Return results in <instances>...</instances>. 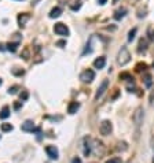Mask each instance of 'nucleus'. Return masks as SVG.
<instances>
[{"instance_id": "29", "label": "nucleus", "mask_w": 154, "mask_h": 163, "mask_svg": "<svg viewBox=\"0 0 154 163\" xmlns=\"http://www.w3.org/2000/svg\"><path fill=\"white\" fill-rule=\"evenodd\" d=\"M18 89H19L18 87H11L10 89H8V93H10V95H14V93H17V91H18Z\"/></svg>"}, {"instance_id": "33", "label": "nucleus", "mask_w": 154, "mask_h": 163, "mask_svg": "<svg viewBox=\"0 0 154 163\" xmlns=\"http://www.w3.org/2000/svg\"><path fill=\"white\" fill-rule=\"evenodd\" d=\"M57 45H58V47H65V45H66V41H63V40L57 41Z\"/></svg>"}, {"instance_id": "15", "label": "nucleus", "mask_w": 154, "mask_h": 163, "mask_svg": "<svg viewBox=\"0 0 154 163\" xmlns=\"http://www.w3.org/2000/svg\"><path fill=\"white\" fill-rule=\"evenodd\" d=\"M125 14H127V8H125V7L118 8V10L114 13V19L120 21L121 18H124V17H125Z\"/></svg>"}, {"instance_id": "13", "label": "nucleus", "mask_w": 154, "mask_h": 163, "mask_svg": "<svg viewBox=\"0 0 154 163\" xmlns=\"http://www.w3.org/2000/svg\"><path fill=\"white\" fill-rule=\"evenodd\" d=\"M147 45H149L147 38H140V40H139V45H138V52H139V54H142V52L146 51Z\"/></svg>"}, {"instance_id": "38", "label": "nucleus", "mask_w": 154, "mask_h": 163, "mask_svg": "<svg viewBox=\"0 0 154 163\" xmlns=\"http://www.w3.org/2000/svg\"><path fill=\"white\" fill-rule=\"evenodd\" d=\"M131 3H136V2H139V0H129Z\"/></svg>"}, {"instance_id": "11", "label": "nucleus", "mask_w": 154, "mask_h": 163, "mask_svg": "<svg viewBox=\"0 0 154 163\" xmlns=\"http://www.w3.org/2000/svg\"><path fill=\"white\" fill-rule=\"evenodd\" d=\"M105 64H106V58L105 56H99V58H96L95 60H94V67L95 69H103L105 67Z\"/></svg>"}, {"instance_id": "41", "label": "nucleus", "mask_w": 154, "mask_h": 163, "mask_svg": "<svg viewBox=\"0 0 154 163\" xmlns=\"http://www.w3.org/2000/svg\"><path fill=\"white\" fill-rule=\"evenodd\" d=\"M153 67H154V63H153Z\"/></svg>"}, {"instance_id": "5", "label": "nucleus", "mask_w": 154, "mask_h": 163, "mask_svg": "<svg viewBox=\"0 0 154 163\" xmlns=\"http://www.w3.org/2000/svg\"><path fill=\"white\" fill-rule=\"evenodd\" d=\"M99 132L102 136H109L113 132V125H111L110 121H103L99 126Z\"/></svg>"}, {"instance_id": "40", "label": "nucleus", "mask_w": 154, "mask_h": 163, "mask_svg": "<svg viewBox=\"0 0 154 163\" xmlns=\"http://www.w3.org/2000/svg\"><path fill=\"white\" fill-rule=\"evenodd\" d=\"M0 85H2V80H0Z\"/></svg>"}, {"instance_id": "16", "label": "nucleus", "mask_w": 154, "mask_h": 163, "mask_svg": "<svg viewBox=\"0 0 154 163\" xmlns=\"http://www.w3.org/2000/svg\"><path fill=\"white\" fill-rule=\"evenodd\" d=\"M8 117H10V107L4 106V107L0 110V118H2V119H7Z\"/></svg>"}, {"instance_id": "12", "label": "nucleus", "mask_w": 154, "mask_h": 163, "mask_svg": "<svg viewBox=\"0 0 154 163\" xmlns=\"http://www.w3.org/2000/svg\"><path fill=\"white\" fill-rule=\"evenodd\" d=\"M79 108H80V103L79 102H70L69 106H67V112L73 115V114H76V112L79 111Z\"/></svg>"}, {"instance_id": "20", "label": "nucleus", "mask_w": 154, "mask_h": 163, "mask_svg": "<svg viewBox=\"0 0 154 163\" xmlns=\"http://www.w3.org/2000/svg\"><path fill=\"white\" fill-rule=\"evenodd\" d=\"M17 48H18V43H8V44H7V51L15 52Z\"/></svg>"}, {"instance_id": "18", "label": "nucleus", "mask_w": 154, "mask_h": 163, "mask_svg": "<svg viewBox=\"0 0 154 163\" xmlns=\"http://www.w3.org/2000/svg\"><path fill=\"white\" fill-rule=\"evenodd\" d=\"M92 40H94V38L91 37V38H90V41H88V43H87V45H85V47H87V48L84 49V52H83V55H87V54H91V52H92Z\"/></svg>"}, {"instance_id": "14", "label": "nucleus", "mask_w": 154, "mask_h": 163, "mask_svg": "<svg viewBox=\"0 0 154 163\" xmlns=\"http://www.w3.org/2000/svg\"><path fill=\"white\" fill-rule=\"evenodd\" d=\"M29 18H30V15H29V14H26V13L19 14V15H18V25L21 26V28H22V26H25Z\"/></svg>"}, {"instance_id": "4", "label": "nucleus", "mask_w": 154, "mask_h": 163, "mask_svg": "<svg viewBox=\"0 0 154 163\" xmlns=\"http://www.w3.org/2000/svg\"><path fill=\"white\" fill-rule=\"evenodd\" d=\"M80 80H81L83 82H85V84L92 82L94 80H95V73H94V70H91V69L84 70V72L80 74Z\"/></svg>"}, {"instance_id": "1", "label": "nucleus", "mask_w": 154, "mask_h": 163, "mask_svg": "<svg viewBox=\"0 0 154 163\" xmlns=\"http://www.w3.org/2000/svg\"><path fill=\"white\" fill-rule=\"evenodd\" d=\"M129 60H131V54H129L128 48H127L125 45H123L120 48V51H118L117 63L120 64V66H125L127 63H129Z\"/></svg>"}, {"instance_id": "2", "label": "nucleus", "mask_w": 154, "mask_h": 163, "mask_svg": "<svg viewBox=\"0 0 154 163\" xmlns=\"http://www.w3.org/2000/svg\"><path fill=\"white\" fill-rule=\"evenodd\" d=\"M91 149H92V153L96 156H103L105 155V145H103L102 141L96 140V138H92L91 140Z\"/></svg>"}, {"instance_id": "34", "label": "nucleus", "mask_w": 154, "mask_h": 163, "mask_svg": "<svg viewBox=\"0 0 154 163\" xmlns=\"http://www.w3.org/2000/svg\"><path fill=\"white\" fill-rule=\"evenodd\" d=\"M72 163H81V159H80L79 156H75V158L72 159Z\"/></svg>"}, {"instance_id": "26", "label": "nucleus", "mask_w": 154, "mask_h": 163, "mask_svg": "<svg viewBox=\"0 0 154 163\" xmlns=\"http://www.w3.org/2000/svg\"><path fill=\"white\" fill-rule=\"evenodd\" d=\"M80 7H81V2H75V4H72V6H70V8H72L73 11L80 10Z\"/></svg>"}, {"instance_id": "10", "label": "nucleus", "mask_w": 154, "mask_h": 163, "mask_svg": "<svg viewBox=\"0 0 154 163\" xmlns=\"http://www.w3.org/2000/svg\"><path fill=\"white\" fill-rule=\"evenodd\" d=\"M21 129H22L23 132H34L36 126H34L33 121H25V122L22 123V126H21Z\"/></svg>"}, {"instance_id": "31", "label": "nucleus", "mask_w": 154, "mask_h": 163, "mask_svg": "<svg viewBox=\"0 0 154 163\" xmlns=\"http://www.w3.org/2000/svg\"><path fill=\"white\" fill-rule=\"evenodd\" d=\"M22 56H23V59H29V49L28 48H25V51H23Z\"/></svg>"}, {"instance_id": "21", "label": "nucleus", "mask_w": 154, "mask_h": 163, "mask_svg": "<svg viewBox=\"0 0 154 163\" xmlns=\"http://www.w3.org/2000/svg\"><path fill=\"white\" fill-rule=\"evenodd\" d=\"M118 77H120V80H124V81H131V80H134L129 73H121Z\"/></svg>"}, {"instance_id": "8", "label": "nucleus", "mask_w": 154, "mask_h": 163, "mask_svg": "<svg viewBox=\"0 0 154 163\" xmlns=\"http://www.w3.org/2000/svg\"><path fill=\"white\" fill-rule=\"evenodd\" d=\"M46 153L48 155L50 159H52V161H57L58 156H59V152H58L57 148H55V145H47V147H46Z\"/></svg>"}, {"instance_id": "24", "label": "nucleus", "mask_w": 154, "mask_h": 163, "mask_svg": "<svg viewBox=\"0 0 154 163\" xmlns=\"http://www.w3.org/2000/svg\"><path fill=\"white\" fill-rule=\"evenodd\" d=\"M135 34H136V28H134L132 30H129L128 33V41H132L135 38Z\"/></svg>"}, {"instance_id": "9", "label": "nucleus", "mask_w": 154, "mask_h": 163, "mask_svg": "<svg viewBox=\"0 0 154 163\" xmlns=\"http://www.w3.org/2000/svg\"><path fill=\"white\" fill-rule=\"evenodd\" d=\"M107 87H109V81H107V80H103L102 84H100V87L98 88V91L95 93V100H99L100 97L103 96V93H105V91L107 89Z\"/></svg>"}, {"instance_id": "27", "label": "nucleus", "mask_w": 154, "mask_h": 163, "mask_svg": "<svg viewBox=\"0 0 154 163\" xmlns=\"http://www.w3.org/2000/svg\"><path fill=\"white\" fill-rule=\"evenodd\" d=\"M106 163H123V161H121V158H110L109 161H106Z\"/></svg>"}, {"instance_id": "3", "label": "nucleus", "mask_w": 154, "mask_h": 163, "mask_svg": "<svg viewBox=\"0 0 154 163\" xmlns=\"http://www.w3.org/2000/svg\"><path fill=\"white\" fill-rule=\"evenodd\" d=\"M143 118H144V110L142 107H138L135 110L134 115H132V121L136 126H140L143 123Z\"/></svg>"}, {"instance_id": "23", "label": "nucleus", "mask_w": 154, "mask_h": 163, "mask_svg": "<svg viewBox=\"0 0 154 163\" xmlns=\"http://www.w3.org/2000/svg\"><path fill=\"white\" fill-rule=\"evenodd\" d=\"M146 69H147V64L146 63H138V64H136V72H138V73L144 72Z\"/></svg>"}, {"instance_id": "37", "label": "nucleus", "mask_w": 154, "mask_h": 163, "mask_svg": "<svg viewBox=\"0 0 154 163\" xmlns=\"http://www.w3.org/2000/svg\"><path fill=\"white\" fill-rule=\"evenodd\" d=\"M3 47H4V45H3V44H0V51H3V49H4Z\"/></svg>"}, {"instance_id": "39", "label": "nucleus", "mask_w": 154, "mask_h": 163, "mask_svg": "<svg viewBox=\"0 0 154 163\" xmlns=\"http://www.w3.org/2000/svg\"><path fill=\"white\" fill-rule=\"evenodd\" d=\"M118 2V0H113V4H116V3H117Z\"/></svg>"}, {"instance_id": "25", "label": "nucleus", "mask_w": 154, "mask_h": 163, "mask_svg": "<svg viewBox=\"0 0 154 163\" xmlns=\"http://www.w3.org/2000/svg\"><path fill=\"white\" fill-rule=\"evenodd\" d=\"M127 148H128V145H127L125 141H123V143H118V147H117L118 151H125Z\"/></svg>"}, {"instance_id": "22", "label": "nucleus", "mask_w": 154, "mask_h": 163, "mask_svg": "<svg viewBox=\"0 0 154 163\" xmlns=\"http://www.w3.org/2000/svg\"><path fill=\"white\" fill-rule=\"evenodd\" d=\"M14 127H13V125L11 123H2V132H11Z\"/></svg>"}, {"instance_id": "17", "label": "nucleus", "mask_w": 154, "mask_h": 163, "mask_svg": "<svg viewBox=\"0 0 154 163\" xmlns=\"http://www.w3.org/2000/svg\"><path fill=\"white\" fill-rule=\"evenodd\" d=\"M62 14V10L59 7H54L51 11H50V18H58Z\"/></svg>"}, {"instance_id": "32", "label": "nucleus", "mask_w": 154, "mask_h": 163, "mask_svg": "<svg viewBox=\"0 0 154 163\" xmlns=\"http://www.w3.org/2000/svg\"><path fill=\"white\" fill-rule=\"evenodd\" d=\"M13 73L15 74V76H22V74L25 73V72H23V70H15V69H14V70H13Z\"/></svg>"}, {"instance_id": "19", "label": "nucleus", "mask_w": 154, "mask_h": 163, "mask_svg": "<svg viewBox=\"0 0 154 163\" xmlns=\"http://www.w3.org/2000/svg\"><path fill=\"white\" fill-rule=\"evenodd\" d=\"M143 82H144V87H146V88H150V87H152V84H153L152 76H150V74H146V76L143 77Z\"/></svg>"}, {"instance_id": "28", "label": "nucleus", "mask_w": 154, "mask_h": 163, "mask_svg": "<svg viewBox=\"0 0 154 163\" xmlns=\"http://www.w3.org/2000/svg\"><path fill=\"white\" fill-rule=\"evenodd\" d=\"M144 15H146V8H144V10H139L138 11V18H143Z\"/></svg>"}, {"instance_id": "6", "label": "nucleus", "mask_w": 154, "mask_h": 163, "mask_svg": "<svg viewBox=\"0 0 154 163\" xmlns=\"http://www.w3.org/2000/svg\"><path fill=\"white\" fill-rule=\"evenodd\" d=\"M54 33L58 34V36H67L69 34V28L63 23H55L54 25Z\"/></svg>"}, {"instance_id": "35", "label": "nucleus", "mask_w": 154, "mask_h": 163, "mask_svg": "<svg viewBox=\"0 0 154 163\" xmlns=\"http://www.w3.org/2000/svg\"><path fill=\"white\" fill-rule=\"evenodd\" d=\"M106 2H107V0H98V3H99V4H105Z\"/></svg>"}, {"instance_id": "7", "label": "nucleus", "mask_w": 154, "mask_h": 163, "mask_svg": "<svg viewBox=\"0 0 154 163\" xmlns=\"http://www.w3.org/2000/svg\"><path fill=\"white\" fill-rule=\"evenodd\" d=\"M91 140H92V137L83 138V153H84V156H87V158L92 153V149H91Z\"/></svg>"}, {"instance_id": "30", "label": "nucleus", "mask_w": 154, "mask_h": 163, "mask_svg": "<svg viewBox=\"0 0 154 163\" xmlns=\"http://www.w3.org/2000/svg\"><path fill=\"white\" fill-rule=\"evenodd\" d=\"M28 96H29V95H28V92H25V91H23V92H22V93H21V95H19V97H21V100H26V99H28Z\"/></svg>"}, {"instance_id": "36", "label": "nucleus", "mask_w": 154, "mask_h": 163, "mask_svg": "<svg viewBox=\"0 0 154 163\" xmlns=\"http://www.w3.org/2000/svg\"><path fill=\"white\" fill-rule=\"evenodd\" d=\"M14 107H15V110H18L21 107V104H19V103H15V104H14Z\"/></svg>"}]
</instances>
